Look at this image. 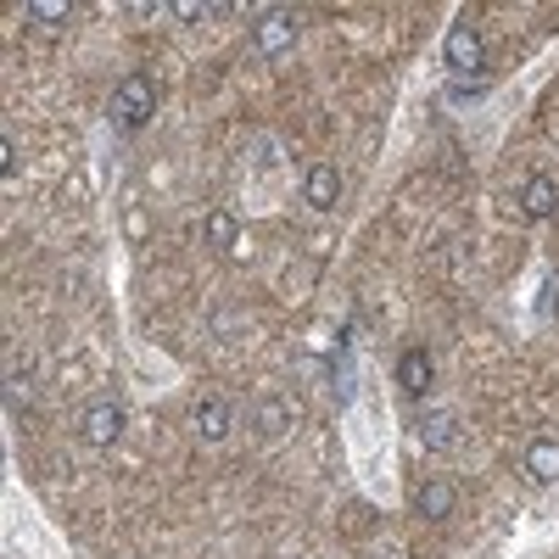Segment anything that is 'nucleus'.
Masks as SVG:
<instances>
[{"label": "nucleus", "mask_w": 559, "mask_h": 559, "mask_svg": "<svg viewBox=\"0 0 559 559\" xmlns=\"http://www.w3.org/2000/svg\"><path fill=\"white\" fill-rule=\"evenodd\" d=\"M526 471H532V481H559V442H532Z\"/></svg>", "instance_id": "nucleus-12"}, {"label": "nucleus", "mask_w": 559, "mask_h": 559, "mask_svg": "<svg viewBox=\"0 0 559 559\" xmlns=\"http://www.w3.org/2000/svg\"><path fill=\"white\" fill-rule=\"evenodd\" d=\"M419 442L437 448V453H442V448H453V442H459V419H453V414H431L426 426H419Z\"/></svg>", "instance_id": "nucleus-13"}, {"label": "nucleus", "mask_w": 559, "mask_h": 559, "mask_svg": "<svg viewBox=\"0 0 559 559\" xmlns=\"http://www.w3.org/2000/svg\"><path fill=\"white\" fill-rule=\"evenodd\" d=\"M0 174H7V179H17V146H12V134L0 140Z\"/></svg>", "instance_id": "nucleus-15"}, {"label": "nucleus", "mask_w": 559, "mask_h": 559, "mask_svg": "<svg viewBox=\"0 0 559 559\" xmlns=\"http://www.w3.org/2000/svg\"><path fill=\"white\" fill-rule=\"evenodd\" d=\"M414 515L448 521V515H453V487H448V481H426V487L414 492Z\"/></svg>", "instance_id": "nucleus-10"}, {"label": "nucleus", "mask_w": 559, "mask_h": 559, "mask_svg": "<svg viewBox=\"0 0 559 559\" xmlns=\"http://www.w3.org/2000/svg\"><path fill=\"white\" fill-rule=\"evenodd\" d=\"M336 197H342V174H336L331 163H313V168H308V179H302V202H308V207H319V213H331V207H336Z\"/></svg>", "instance_id": "nucleus-5"}, {"label": "nucleus", "mask_w": 559, "mask_h": 559, "mask_svg": "<svg viewBox=\"0 0 559 559\" xmlns=\"http://www.w3.org/2000/svg\"><path fill=\"white\" fill-rule=\"evenodd\" d=\"M236 236H241V224H236V213H229V207H213V213L202 218V241H207V247L229 252V247H236Z\"/></svg>", "instance_id": "nucleus-11"}, {"label": "nucleus", "mask_w": 559, "mask_h": 559, "mask_svg": "<svg viewBox=\"0 0 559 559\" xmlns=\"http://www.w3.org/2000/svg\"><path fill=\"white\" fill-rule=\"evenodd\" d=\"M252 39H258V51H263V57H286L292 45H297V17H292L286 7H274V12L258 17Z\"/></svg>", "instance_id": "nucleus-3"}, {"label": "nucleus", "mask_w": 559, "mask_h": 559, "mask_svg": "<svg viewBox=\"0 0 559 559\" xmlns=\"http://www.w3.org/2000/svg\"><path fill=\"white\" fill-rule=\"evenodd\" d=\"M79 437H84L90 448H112V442L123 437V408H118V403H90L84 419H79Z\"/></svg>", "instance_id": "nucleus-4"}, {"label": "nucleus", "mask_w": 559, "mask_h": 559, "mask_svg": "<svg viewBox=\"0 0 559 559\" xmlns=\"http://www.w3.org/2000/svg\"><path fill=\"white\" fill-rule=\"evenodd\" d=\"M252 426H258L263 437H280L286 426H297V403H292V397H263V403L252 408Z\"/></svg>", "instance_id": "nucleus-9"}, {"label": "nucleus", "mask_w": 559, "mask_h": 559, "mask_svg": "<svg viewBox=\"0 0 559 559\" xmlns=\"http://www.w3.org/2000/svg\"><path fill=\"white\" fill-rule=\"evenodd\" d=\"M442 57H448V68H453L459 79H476V73L487 68V45H481V34H476L471 23H453L448 39H442Z\"/></svg>", "instance_id": "nucleus-2"}, {"label": "nucleus", "mask_w": 559, "mask_h": 559, "mask_svg": "<svg viewBox=\"0 0 559 559\" xmlns=\"http://www.w3.org/2000/svg\"><path fill=\"white\" fill-rule=\"evenodd\" d=\"M152 112H157V84H152L146 73H123L118 90H112V118H118V129H146Z\"/></svg>", "instance_id": "nucleus-1"}, {"label": "nucleus", "mask_w": 559, "mask_h": 559, "mask_svg": "<svg viewBox=\"0 0 559 559\" xmlns=\"http://www.w3.org/2000/svg\"><path fill=\"white\" fill-rule=\"evenodd\" d=\"M213 7H202V0H174V17H207Z\"/></svg>", "instance_id": "nucleus-16"}, {"label": "nucleus", "mask_w": 559, "mask_h": 559, "mask_svg": "<svg viewBox=\"0 0 559 559\" xmlns=\"http://www.w3.org/2000/svg\"><path fill=\"white\" fill-rule=\"evenodd\" d=\"M191 419H197V437H202V442H224L229 426H236V408H229L224 397H202Z\"/></svg>", "instance_id": "nucleus-7"}, {"label": "nucleus", "mask_w": 559, "mask_h": 559, "mask_svg": "<svg viewBox=\"0 0 559 559\" xmlns=\"http://www.w3.org/2000/svg\"><path fill=\"white\" fill-rule=\"evenodd\" d=\"M521 213H526V218H554V213H559V185H554L548 174H532V179L521 185Z\"/></svg>", "instance_id": "nucleus-8"}, {"label": "nucleus", "mask_w": 559, "mask_h": 559, "mask_svg": "<svg viewBox=\"0 0 559 559\" xmlns=\"http://www.w3.org/2000/svg\"><path fill=\"white\" fill-rule=\"evenodd\" d=\"M23 12H28V17H39V23H62V17H73L68 0H28Z\"/></svg>", "instance_id": "nucleus-14"}, {"label": "nucleus", "mask_w": 559, "mask_h": 559, "mask_svg": "<svg viewBox=\"0 0 559 559\" xmlns=\"http://www.w3.org/2000/svg\"><path fill=\"white\" fill-rule=\"evenodd\" d=\"M431 353L426 347H403V358H397V386L408 392V397H426L431 392Z\"/></svg>", "instance_id": "nucleus-6"}]
</instances>
